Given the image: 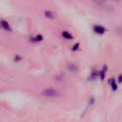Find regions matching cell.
I'll return each instance as SVG.
<instances>
[{
  "instance_id": "1",
  "label": "cell",
  "mask_w": 122,
  "mask_h": 122,
  "mask_svg": "<svg viewBox=\"0 0 122 122\" xmlns=\"http://www.w3.org/2000/svg\"><path fill=\"white\" fill-rule=\"evenodd\" d=\"M43 95L47 97H54L58 95V92L54 89H46L43 91Z\"/></svg>"
},
{
  "instance_id": "2",
  "label": "cell",
  "mask_w": 122,
  "mask_h": 122,
  "mask_svg": "<svg viewBox=\"0 0 122 122\" xmlns=\"http://www.w3.org/2000/svg\"><path fill=\"white\" fill-rule=\"evenodd\" d=\"M0 27L7 31H11V27L9 24V23L4 19H0Z\"/></svg>"
},
{
  "instance_id": "3",
  "label": "cell",
  "mask_w": 122,
  "mask_h": 122,
  "mask_svg": "<svg viewBox=\"0 0 122 122\" xmlns=\"http://www.w3.org/2000/svg\"><path fill=\"white\" fill-rule=\"evenodd\" d=\"M93 29L98 34H103L105 32V29L101 25H95L93 27Z\"/></svg>"
},
{
  "instance_id": "4",
  "label": "cell",
  "mask_w": 122,
  "mask_h": 122,
  "mask_svg": "<svg viewBox=\"0 0 122 122\" xmlns=\"http://www.w3.org/2000/svg\"><path fill=\"white\" fill-rule=\"evenodd\" d=\"M44 14H45V16L48 18V19H54V18L56 17V14L54 12H53V11H50V10H47L45 11V13H44Z\"/></svg>"
},
{
  "instance_id": "5",
  "label": "cell",
  "mask_w": 122,
  "mask_h": 122,
  "mask_svg": "<svg viewBox=\"0 0 122 122\" xmlns=\"http://www.w3.org/2000/svg\"><path fill=\"white\" fill-rule=\"evenodd\" d=\"M68 69H69V70L71 72H76L77 70H78V68H77V66L75 64H70V65H68Z\"/></svg>"
},
{
  "instance_id": "6",
  "label": "cell",
  "mask_w": 122,
  "mask_h": 122,
  "mask_svg": "<svg viewBox=\"0 0 122 122\" xmlns=\"http://www.w3.org/2000/svg\"><path fill=\"white\" fill-rule=\"evenodd\" d=\"M62 34H63V36L65 38V39H73V36H72V34H70V33H69L68 31H64V32H62Z\"/></svg>"
},
{
  "instance_id": "7",
  "label": "cell",
  "mask_w": 122,
  "mask_h": 122,
  "mask_svg": "<svg viewBox=\"0 0 122 122\" xmlns=\"http://www.w3.org/2000/svg\"><path fill=\"white\" fill-rule=\"evenodd\" d=\"M105 70H106V68H104L103 70H101V71L100 72V78H101V80H104V78H105Z\"/></svg>"
},
{
  "instance_id": "8",
  "label": "cell",
  "mask_w": 122,
  "mask_h": 122,
  "mask_svg": "<svg viewBox=\"0 0 122 122\" xmlns=\"http://www.w3.org/2000/svg\"><path fill=\"white\" fill-rule=\"evenodd\" d=\"M42 39H43V37L40 34H38L35 38H34V41H41Z\"/></svg>"
},
{
  "instance_id": "9",
  "label": "cell",
  "mask_w": 122,
  "mask_h": 122,
  "mask_svg": "<svg viewBox=\"0 0 122 122\" xmlns=\"http://www.w3.org/2000/svg\"><path fill=\"white\" fill-rule=\"evenodd\" d=\"M110 84H111V86H112V88L114 89V90H115V89L117 88V85H116V84L115 83V80H110Z\"/></svg>"
},
{
  "instance_id": "10",
  "label": "cell",
  "mask_w": 122,
  "mask_h": 122,
  "mask_svg": "<svg viewBox=\"0 0 122 122\" xmlns=\"http://www.w3.org/2000/svg\"><path fill=\"white\" fill-rule=\"evenodd\" d=\"M79 46H80V44L77 43V44H75V45H74V47H73V49H72V50L73 51H76L77 49H79Z\"/></svg>"
}]
</instances>
